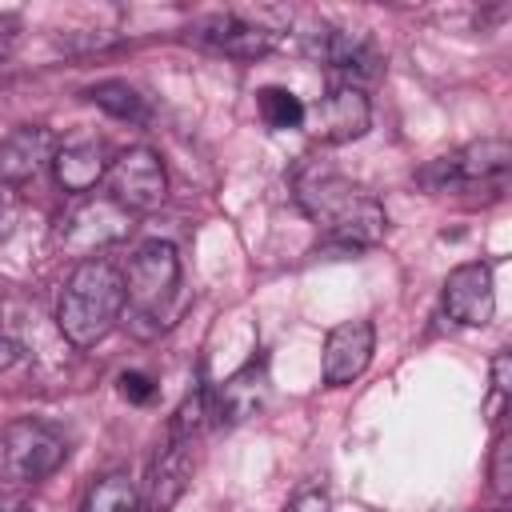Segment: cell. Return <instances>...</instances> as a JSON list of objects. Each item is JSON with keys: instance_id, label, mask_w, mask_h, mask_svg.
Listing matches in <instances>:
<instances>
[{"instance_id": "1", "label": "cell", "mask_w": 512, "mask_h": 512, "mask_svg": "<svg viewBox=\"0 0 512 512\" xmlns=\"http://www.w3.org/2000/svg\"><path fill=\"white\" fill-rule=\"evenodd\" d=\"M296 204L308 220H316L328 236V244L344 252H364L384 240L388 216L384 208L348 176H340L328 164H304L296 176Z\"/></svg>"}, {"instance_id": "2", "label": "cell", "mask_w": 512, "mask_h": 512, "mask_svg": "<svg viewBox=\"0 0 512 512\" xmlns=\"http://www.w3.org/2000/svg\"><path fill=\"white\" fill-rule=\"evenodd\" d=\"M124 272L112 260H80L72 276L64 280L60 304H56V324L68 344L76 348H96L120 320L124 312Z\"/></svg>"}, {"instance_id": "3", "label": "cell", "mask_w": 512, "mask_h": 512, "mask_svg": "<svg viewBox=\"0 0 512 512\" xmlns=\"http://www.w3.org/2000/svg\"><path fill=\"white\" fill-rule=\"evenodd\" d=\"M68 456V440L44 420H12L0 428V484L28 488L52 476Z\"/></svg>"}, {"instance_id": "4", "label": "cell", "mask_w": 512, "mask_h": 512, "mask_svg": "<svg viewBox=\"0 0 512 512\" xmlns=\"http://www.w3.org/2000/svg\"><path fill=\"white\" fill-rule=\"evenodd\" d=\"M180 288V256L168 240H144L124 272V296L132 308V324L136 320H156L164 316L168 300Z\"/></svg>"}, {"instance_id": "5", "label": "cell", "mask_w": 512, "mask_h": 512, "mask_svg": "<svg viewBox=\"0 0 512 512\" xmlns=\"http://www.w3.org/2000/svg\"><path fill=\"white\" fill-rule=\"evenodd\" d=\"M128 232H132V212L128 208H120L112 196H88V200H76L60 216L52 240L64 252L92 260L96 248H108V244L124 240Z\"/></svg>"}, {"instance_id": "6", "label": "cell", "mask_w": 512, "mask_h": 512, "mask_svg": "<svg viewBox=\"0 0 512 512\" xmlns=\"http://www.w3.org/2000/svg\"><path fill=\"white\" fill-rule=\"evenodd\" d=\"M508 168H512V144L500 140V136H484V140L464 144L452 156L432 160L420 172V184L432 188V192L464 188V184H492V180H504Z\"/></svg>"}, {"instance_id": "7", "label": "cell", "mask_w": 512, "mask_h": 512, "mask_svg": "<svg viewBox=\"0 0 512 512\" xmlns=\"http://www.w3.org/2000/svg\"><path fill=\"white\" fill-rule=\"evenodd\" d=\"M108 196L128 208V212H152L164 204L168 196V176H164V164L152 148L136 144V148H124L112 164H108Z\"/></svg>"}, {"instance_id": "8", "label": "cell", "mask_w": 512, "mask_h": 512, "mask_svg": "<svg viewBox=\"0 0 512 512\" xmlns=\"http://www.w3.org/2000/svg\"><path fill=\"white\" fill-rule=\"evenodd\" d=\"M304 128L320 144H352L372 128V104L352 84H332L312 108H304Z\"/></svg>"}, {"instance_id": "9", "label": "cell", "mask_w": 512, "mask_h": 512, "mask_svg": "<svg viewBox=\"0 0 512 512\" xmlns=\"http://www.w3.org/2000/svg\"><path fill=\"white\" fill-rule=\"evenodd\" d=\"M308 52L320 64L336 68L344 76V84H352V88H360V80H376L380 68H384V56L372 44V36L348 32V28H328V24L312 28L308 32Z\"/></svg>"}, {"instance_id": "10", "label": "cell", "mask_w": 512, "mask_h": 512, "mask_svg": "<svg viewBox=\"0 0 512 512\" xmlns=\"http://www.w3.org/2000/svg\"><path fill=\"white\" fill-rule=\"evenodd\" d=\"M192 40L212 48V52H224V56H236V60H260L276 48L280 32L244 16V12H216V16H204L196 20L192 28Z\"/></svg>"}, {"instance_id": "11", "label": "cell", "mask_w": 512, "mask_h": 512, "mask_svg": "<svg viewBox=\"0 0 512 512\" xmlns=\"http://www.w3.org/2000/svg\"><path fill=\"white\" fill-rule=\"evenodd\" d=\"M440 304L448 312V320L464 324V328H484L496 316V284H492V268L472 260V264H456L444 280Z\"/></svg>"}, {"instance_id": "12", "label": "cell", "mask_w": 512, "mask_h": 512, "mask_svg": "<svg viewBox=\"0 0 512 512\" xmlns=\"http://www.w3.org/2000/svg\"><path fill=\"white\" fill-rule=\"evenodd\" d=\"M376 352V324L372 320H344L324 340V384L344 388L352 384Z\"/></svg>"}, {"instance_id": "13", "label": "cell", "mask_w": 512, "mask_h": 512, "mask_svg": "<svg viewBox=\"0 0 512 512\" xmlns=\"http://www.w3.org/2000/svg\"><path fill=\"white\" fill-rule=\"evenodd\" d=\"M268 400V364L264 356L260 360H248L240 372H232L220 388L208 392V416H216V424L232 428V424H244L248 416H256Z\"/></svg>"}, {"instance_id": "14", "label": "cell", "mask_w": 512, "mask_h": 512, "mask_svg": "<svg viewBox=\"0 0 512 512\" xmlns=\"http://www.w3.org/2000/svg\"><path fill=\"white\" fill-rule=\"evenodd\" d=\"M56 136L44 124H24L0 140V184H28L56 156Z\"/></svg>"}, {"instance_id": "15", "label": "cell", "mask_w": 512, "mask_h": 512, "mask_svg": "<svg viewBox=\"0 0 512 512\" xmlns=\"http://www.w3.org/2000/svg\"><path fill=\"white\" fill-rule=\"evenodd\" d=\"M192 444L168 436V444L156 452L144 496H140V512H172V504L184 496L188 480H192Z\"/></svg>"}, {"instance_id": "16", "label": "cell", "mask_w": 512, "mask_h": 512, "mask_svg": "<svg viewBox=\"0 0 512 512\" xmlns=\"http://www.w3.org/2000/svg\"><path fill=\"white\" fill-rule=\"evenodd\" d=\"M108 164H112L108 160V144L100 136H76V140H68V144L56 148L52 176H56V184L64 192L84 196V192H92L108 176Z\"/></svg>"}, {"instance_id": "17", "label": "cell", "mask_w": 512, "mask_h": 512, "mask_svg": "<svg viewBox=\"0 0 512 512\" xmlns=\"http://www.w3.org/2000/svg\"><path fill=\"white\" fill-rule=\"evenodd\" d=\"M92 104H100L108 116L116 120H132V124H144L148 120V100L128 84V80H104V84H92L84 92Z\"/></svg>"}, {"instance_id": "18", "label": "cell", "mask_w": 512, "mask_h": 512, "mask_svg": "<svg viewBox=\"0 0 512 512\" xmlns=\"http://www.w3.org/2000/svg\"><path fill=\"white\" fill-rule=\"evenodd\" d=\"M80 512H140V496H136L132 476H128V472H108V476H100V480L88 488Z\"/></svg>"}, {"instance_id": "19", "label": "cell", "mask_w": 512, "mask_h": 512, "mask_svg": "<svg viewBox=\"0 0 512 512\" xmlns=\"http://www.w3.org/2000/svg\"><path fill=\"white\" fill-rule=\"evenodd\" d=\"M256 112H260V120H264L268 128H276V132L304 124V104H300V96L288 92V88H260V92H256Z\"/></svg>"}, {"instance_id": "20", "label": "cell", "mask_w": 512, "mask_h": 512, "mask_svg": "<svg viewBox=\"0 0 512 512\" xmlns=\"http://www.w3.org/2000/svg\"><path fill=\"white\" fill-rule=\"evenodd\" d=\"M492 492L508 496L512 492V436L500 432L492 444Z\"/></svg>"}, {"instance_id": "21", "label": "cell", "mask_w": 512, "mask_h": 512, "mask_svg": "<svg viewBox=\"0 0 512 512\" xmlns=\"http://www.w3.org/2000/svg\"><path fill=\"white\" fill-rule=\"evenodd\" d=\"M120 396L128 400V404H148L152 396H156V384H152V376H144V372H120Z\"/></svg>"}, {"instance_id": "22", "label": "cell", "mask_w": 512, "mask_h": 512, "mask_svg": "<svg viewBox=\"0 0 512 512\" xmlns=\"http://www.w3.org/2000/svg\"><path fill=\"white\" fill-rule=\"evenodd\" d=\"M284 512H332V500H328L324 488H300V492L288 500Z\"/></svg>"}, {"instance_id": "23", "label": "cell", "mask_w": 512, "mask_h": 512, "mask_svg": "<svg viewBox=\"0 0 512 512\" xmlns=\"http://www.w3.org/2000/svg\"><path fill=\"white\" fill-rule=\"evenodd\" d=\"M20 360V336L12 332V320L0 312V372H8Z\"/></svg>"}, {"instance_id": "24", "label": "cell", "mask_w": 512, "mask_h": 512, "mask_svg": "<svg viewBox=\"0 0 512 512\" xmlns=\"http://www.w3.org/2000/svg\"><path fill=\"white\" fill-rule=\"evenodd\" d=\"M508 372H512V356L508 352H496L492 356V396H496V404L508 396Z\"/></svg>"}, {"instance_id": "25", "label": "cell", "mask_w": 512, "mask_h": 512, "mask_svg": "<svg viewBox=\"0 0 512 512\" xmlns=\"http://www.w3.org/2000/svg\"><path fill=\"white\" fill-rule=\"evenodd\" d=\"M0 512H32V504L20 492H0Z\"/></svg>"}, {"instance_id": "26", "label": "cell", "mask_w": 512, "mask_h": 512, "mask_svg": "<svg viewBox=\"0 0 512 512\" xmlns=\"http://www.w3.org/2000/svg\"><path fill=\"white\" fill-rule=\"evenodd\" d=\"M12 216H8V204H0V232H4V224H8Z\"/></svg>"}, {"instance_id": "27", "label": "cell", "mask_w": 512, "mask_h": 512, "mask_svg": "<svg viewBox=\"0 0 512 512\" xmlns=\"http://www.w3.org/2000/svg\"><path fill=\"white\" fill-rule=\"evenodd\" d=\"M492 512H504V508H492Z\"/></svg>"}]
</instances>
